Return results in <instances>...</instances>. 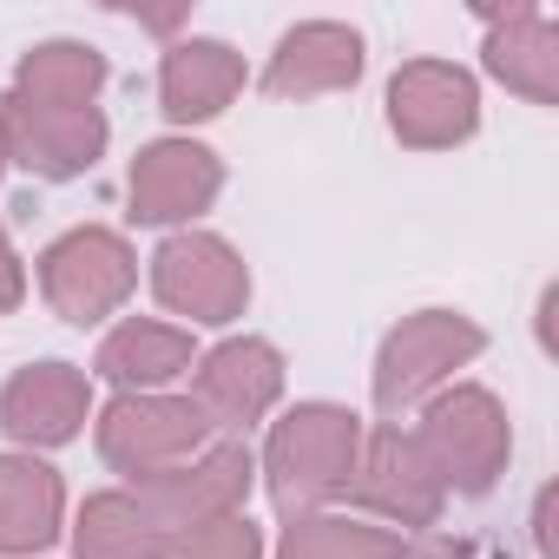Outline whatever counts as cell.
I'll list each match as a JSON object with an SVG mask.
<instances>
[{
  "mask_svg": "<svg viewBox=\"0 0 559 559\" xmlns=\"http://www.w3.org/2000/svg\"><path fill=\"white\" fill-rule=\"evenodd\" d=\"M349 493H356L376 520L408 526V533H428V526L441 520V507H448V487H441L435 461L421 454V441H415L402 421L362 435V454H356Z\"/></svg>",
  "mask_w": 559,
  "mask_h": 559,
  "instance_id": "6",
  "label": "cell"
},
{
  "mask_svg": "<svg viewBox=\"0 0 559 559\" xmlns=\"http://www.w3.org/2000/svg\"><path fill=\"white\" fill-rule=\"evenodd\" d=\"M415 441H421V454L435 461L441 487H448V493H467V500L493 493V480L507 474V454H513L507 408H500L487 389H474V382H454V389L428 395Z\"/></svg>",
  "mask_w": 559,
  "mask_h": 559,
  "instance_id": "2",
  "label": "cell"
},
{
  "mask_svg": "<svg viewBox=\"0 0 559 559\" xmlns=\"http://www.w3.org/2000/svg\"><path fill=\"white\" fill-rule=\"evenodd\" d=\"M132 284H139L132 243L119 230H99V224H80V230L53 237L47 257H40V290H47V304L67 323H80V330L99 323V317H112L132 297Z\"/></svg>",
  "mask_w": 559,
  "mask_h": 559,
  "instance_id": "5",
  "label": "cell"
},
{
  "mask_svg": "<svg viewBox=\"0 0 559 559\" xmlns=\"http://www.w3.org/2000/svg\"><path fill=\"white\" fill-rule=\"evenodd\" d=\"M250 474H257V461H250V448H243V441H211V448H204V454H191L185 467H171V474L145 480V487H139V500H145V513H152L165 533H178V526H204V520L243 513Z\"/></svg>",
  "mask_w": 559,
  "mask_h": 559,
  "instance_id": "11",
  "label": "cell"
},
{
  "mask_svg": "<svg viewBox=\"0 0 559 559\" xmlns=\"http://www.w3.org/2000/svg\"><path fill=\"white\" fill-rule=\"evenodd\" d=\"M211 448V421L198 415L191 395H119L106 415H99V454L106 467L132 474L139 487L185 467L191 454Z\"/></svg>",
  "mask_w": 559,
  "mask_h": 559,
  "instance_id": "4",
  "label": "cell"
},
{
  "mask_svg": "<svg viewBox=\"0 0 559 559\" xmlns=\"http://www.w3.org/2000/svg\"><path fill=\"white\" fill-rule=\"evenodd\" d=\"M93 369H99L106 382H119L126 395H158L171 376L191 369V336L171 330V323H139V317H132V323H119V330L99 343Z\"/></svg>",
  "mask_w": 559,
  "mask_h": 559,
  "instance_id": "18",
  "label": "cell"
},
{
  "mask_svg": "<svg viewBox=\"0 0 559 559\" xmlns=\"http://www.w3.org/2000/svg\"><path fill=\"white\" fill-rule=\"evenodd\" d=\"M0 145H8V158L34 178H80L99 165L106 152V112L99 106H34V99H8L0 106Z\"/></svg>",
  "mask_w": 559,
  "mask_h": 559,
  "instance_id": "8",
  "label": "cell"
},
{
  "mask_svg": "<svg viewBox=\"0 0 559 559\" xmlns=\"http://www.w3.org/2000/svg\"><path fill=\"white\" fill-rule=\"evenodd\" d=\"M276 559H402V533L349 513H290Z\"/></svg>",
  "mask_w": 559,
  "mask_h": 559,
  "instance_id": "21",
  "label": "cell"
},
{
  "mask_svg": "<svg viewBox=\"0 0 559 559\" xmlns=\"http://www.w3.org/2000/svg\"><path fill=\"white\" fill-rule=\"evenodd\" d=\"M237 93H243V53L224 40H178L158 67V106L178 126L217 119Z\"/></svg>",
  "mask_w": 559,
  "mask_h": 559,
  "instance_id": "16",
  "label": "cell"
},
{
  "mask_svg": "<svg viewBox=\"0 0 559 559\" xmlns=\"http://www.w3.org/2000/svg\"><path fill=\"white\" fill-rule=\"evenodd\" d=\"M362 80V34L343 21H304L276 40L263 67V93L276 99H317V93H349Z\"/></svg>",
  "mask_w": 559,
  "mask_h": 559,
  "instance_id": "13",
  "label": "cell"
},
{
  "mask_svg": "<svg viewBox=\"0 0 559 559\" xmlns=\"http://www.w3.org/2000/svg\"><path fill=\"white\" fill-rule=\"evenodd\" d=\"M21 297H27V270H21V257H14V243H8V230H0V317H8Z\"/></svg>",
  "mask_w": 559,
  "mask_h": 559,
  "instance_id": "24",
  "label": "cell"
},
{
  "mask_svg": "<svg viewBox=\"0 0 559 559\" xmlns=\"http://www.w3.org/2000/svg\"><path fill=\"white\" fill-rule=\"evenodd\" d=\"M132 217L139 224H185L198 211H211V198L224 191V165L217 152L191 145V139H158L132 158Z\"/></svg>",
  "mask_w": 559,
  "mask_h": 559,
  "instance_id": "12",
  "label": "cell"
},
{
  "mask_svg": "<svg viewBox=\"0 0 559 559\" xmlns=\"http://www.w3.org/2000/svg\"><path fill=\"white\" fill-rule=\"evenodd\" d=\"M0 171H8V145H0Z\"/></svg>",
  "mask_w": 559,
  "mask_h": 559,
  "instance_id": "25",
  "label": "cell"
},
{
  "mask_svg": "<svg viewBox=\"0 0 559 559\" xmlns=\"http://www.w3.org/2000/svg\"><path fill=\"white\" fill-rule=\"evenodd\" d=\"M356 454H362V421L349 408H336V402L290 408L284 421L270 428V448H263L270 500L284 513H317L323 500L349 493Z\"/></svg>",
  "mask_w": 559,
  "mask_h": 559,
  "instance_id": "1",
  "label": "cell"
},
{
  "mask_svg": "<svg viewBox=\"0 0 559 559\" xmlns=\"http://www.w3.org/2000/svg\"><path fill=\"white\" fill-rule=\"evenodd\" d=\"M487 73L533 106H559V27L546 8L487 14Z\"/></svg>",
  "mask_w": 559,
  "mask_h": 559,
  "instance_id": "15",
  "label": "cell"
},
{
  "mask_svg": "<svg viewBox=\"0 0 559 559\" xmlns=\"http://www.w3.org/2000/svg\"><path fill=\"white\" fill-rule=\"evenodd\" d=\"M480 349H487V336L461 310H415V317H402V330H389V343L376 356V408L389 421H402L415 402L441 395V382L454 369H467Z\"/></svg>",
  "mask_w": 559,
  "mask_h": 559,
  "instance_id": "3",
  "label": "cell"
},
{
  "mask_svg": "<svg viewBox=\"0 0 559 559\" xmlns=\"http://www.w3.org/2000/svg\"><path fill=\"white\" fill-rule=\"evenodd\" d=\"M389 126L415 152H441V145L474 139V126H480L474 73H461L448 60H408L389 80Z\"/></svg>",
  "mask_w": 559,
  "mask_h": 559,
  "instance_id": "10",
  "label": "cell"
},
{
  "mask_svg": "<svg viewBox=\"0 0 559 559\" xmlns=\"http://www.w3.org/2000/svg\"><path fill=\"white\" fill-rule=\"evenodd\" d=\"M67 487L34 454H0V552H40L60 539Z\"/></svg>",
  "mask_w": 559,
  "mask_h": 559,
  "instance_id": "17",
  "label": "cell"
},
{
  "mask_svg": "<svg viewBox=\"0 0 559 559\" xmlns=\"http://www.w3.org/2000/svg\"><path fill=\"white\" fill-rule=\"evenodd\" d=\"M106 86V53L86 40H40L34 53H21L14 93L34 106H93Z\"/></svg>",
  "mask_w": 559,
  "mask_h": 559,
  "instance_id": "19",
  "label": "cell"
},
{
  "mask_svg": "<svg viewBox=\"0 0 559 559\" xmlns=\"http://www.w3.org/2000/svg\"><path fill=\"white\" fill-rule=\"evenodd\" d=\"M402 559H507V552L487 539H467V533H415V539H402Z\"/></svg>",
  "mask_w": 559,
  "mask_h": 559,
  "instance_id": "23",
  "label": "cell"
},
{
  "mask_svg": "<svg viewBox=\"0 0 559 559\" xmlns=\"http://www.w3.org/2000/svg\"><path fill=\"white\" fill-rule=\"evenodd\" d=\"M73 552L80 559H158L165 552V526L145 513L139 493H93L80 507Z\"/></svg>",
  "mask_w": 559,
  "mask_h": 559,
  "instance_id": "20",
  "label": "cell"
},
{
  "mask_svg": "<svg viewBox=\"0 0 559 559\" xmlns=\"http://www.w3.org/2000/svg\"><path fill=\"white\" fill-rule=\"evenodd\" d=\"M93 389L73 362H34L21 369L8 389H0V428H8L21 448H60L86 428Z\"/></svg>",
  "mask_w": 559,
  "mask_h": 559,
  "instance_id": "14",
  "label": "cell"
},
{
  "mask_svg": "<svg viewBox=\"0 0 559 559\" xmlns=\"http://www.w3.org/2000/svg\"><path fill=\"white\" fill-rule=\"evenodd\" d=\"M191 369H198L191 402L224 435H243L250 421H263L276 408V395H284V356H276L263 336H230L211 356H198Z\"/></svg>",
  "mask_w": 559,
  "mask_h": 559,
  "instance_id": "9",
  "label": "cell"
},
{
  "mask_svg": "<svg viewBox=\"0 0 559 559\" xmlns=\"http://www.w3.org/2000/svg\"><path fill=\"white\" fill-rule=\"evenodd\" d=\"M152 290H158L165 310H178L191 323H230L250 304V270H243V257L224 237L178 230L152 257Z\"/></svg>",
  "mask_w": 559,
  "mask_h": 559,
  "instance_id": "7",
  "label": "cell"
},
{
  "mask_svg": "<svg viewBox=\"0 0 559 559\" xmlns=\"http://www.w3.org/2000/svg\"><path fill=\"white\" fill-rule=\"evenodd\" d=\"M158 559H263V533H257L250 513H224V520L165 533V552Z\"/></svg>",
  "mask_w": 559,
  "mask_h": 559,
  "instance_id": "22",
  "label": "cell"
}]
</instances>
